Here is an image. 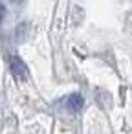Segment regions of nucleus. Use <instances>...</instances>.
<instances>
[{
	"mask_svg": "<svg viewBox=\"0 0 132 134\" xmlns=\"http://www.w3.org/2000/svg\"><path fill=\"white\" fill-rule=\"evenodd\" d=\"M11 70L17 77H26L28 75V68L19 57H11Z\"/></svg>",
	"mask_w": 132,
	"mask_h": 134,
	"instance_id": "nucleus-1",
	"label": "nucleus"
},
{
	"mask_svg": "<svg viewBox=\"0 0 132 134\" xmlns=\"http://www.w3.org/2000/svg\"><path fill=\"white\" fill-rule=\"evenodd\" d=\"M83 96L81 94H72L68 99H66V107L72 110V112H77L79 108H83Z\"/></svg>",
	"mask_w": 132,
	"mask_h": 134,
	"instance_id": "nucleus-2",
	"label": "nucleus"
},
{
	"mask_svg": "<svg viewBox=\"0 0 132 134\" xmlns=\"http://www.w3.org/2000/svg\"><path fill=\"white\" fill-rule=\"evenodd\" d=\"M4 17H6V8H4V4L0 2V22L4 20Z\"/></svg>",
	"mask_w": 132,
	"mask_h": 134,
	"instance_id": "nucleus-3",
	"label": "nucleus"
},
{
	"mask_svg": "<svg viewBox=\"0 0 132 134\" xmlns=\"http://www.w3.org/2000/svg\"><path fill=\"white\" fill-rule=\"evenodd\" d=\"M13 2H22V0H13Z\"/></svg>",
	"mask_w": 132,
	"mask_h": 134,
	"instance_id": "nucleus-4",
	"label": "nucleus"
}]
</instances>
